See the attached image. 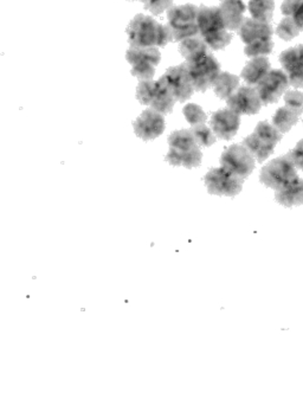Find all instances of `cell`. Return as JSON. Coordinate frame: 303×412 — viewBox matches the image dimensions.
Returning a JSON list of instances; mask_svg holds the SVG:
<instances>
[{
    "mask_svg": "<svg viewBox=\"0 0 303 412\" xmlns=\"http://www.w3.org/2000/svg\"><path fill=\"white\" fill-rule=\"evenodd\" d=\"M286 107L294 111L295 114H303V93L299 90H287L284 93Z\"/></svg>",
    "mask_w": 303,
    "mask_h": 412,
    "instance_id": "1f68e13d",
    "label": "cell"
},
{
    "mask_svg": "<svg viewBox=\"0 0 303 412\" xmlns=\"http://www.w3.org/2000/svg\"><path fill=\"white\" fill-rule=\"evenodd\" d=\"M221 1H224V0H221Z\"/></svg>",
    "mask_w": 303,
    "mask_h": 412,
    "instance_id": "8d00e7d4",
    "label": "cell"
},
{
    "mask_svg": "<svg viewBox=\"0 0 303 412\" xmlns=\"http://www.w3.org/2000/svg\"><path fill=\"white\" fill-rule=\"evenodd\" d=\"M183 113H184L185 119L192 127L197 124H204L207 121V115L205 114V111H203V108L196 103H190L188 106H185Z\"/></svg>",
    "mask_w": 303,
    "mask_h": 412,
    "instance_id": "f546056e",
    "label": "cell"
},
{
    "mask_svg": "<svg viewBox=\"0 0 303 412\" xmlns=\"http://www.w3.org/2000/svg\"><path fill=\"white\" fill-rule=\"evenodd\" d=\"M145 9L153 13L154 16H159L173 6V0H144Z\"/></svg>",
    "mask_w": 303,
    "mask_h": 412,
    "instance_id": "d6a6232c",
    "label": "cell"
},
{
    "mask_svg": "<svg viewBox=\"0 0 303 412\" xmlns=\"http://www.w3.org/2000/svg\"><path fill=\"white\" fill-rule=\"evenodd\" d=\"M190 131L192 132L193 138L199 147H210L217 141L212 129L205 126V124L193 126Z\"/></svg>",
    "mask_w": 303,
    "mask_h": 412,
    "instance_id": "83f0119b",
    "label": "cell"
},
{
    "mask_svg": "<svg viewBox=\"0 0 303 412\" xmlns=\"http://www.w3.org/2000/svg\"><path fill=\"white\" fill-rule=\"evenodd\" d=\"M212 87L218 98L227 101L238 89L239 77L230 72H221Z\"/></svg>",
    "mask_w": 303,
    "mask_h": 412,
    "instance_id": "7402d4cb",
    "label": "cell"
},
{
    "mask_svg": "<svg viewBox=\"0 0 303 412\" xmlns=\"http://www.w3.org/2000/svg\"><path fill=\"white\" fill-rule=\"evenodd\" d=\"M293 19H294L296 25L299 28V30L303 31V3L300 5L298 11L293 14Z\"/></svg>",
    "mask_w": 303,
    "mask_h": 412,
    "instance_id": "d590c367",
    "label": "cell"
},
{
    "mask_svg": "<svg viewBox=\"0 0 303 412\" xmlns=\"http://www.w3.org/2000/svg\"><path fill=\"white\" fill-rule=\"evenodd\" d=\"M275 200L286 208L303 205V179L298 177L291 183L275 191Z\"/></svg>",
    "mask_w": 303,
    "mask_h": 412,
    "instance_id": "ffe728a7",
    "label": "cell"
},
{
    "mask_svg": "<svg viewBox=\"0 0 303 412\" xmlns=\"http://www.w3.org/2000/svg\"><path fill=\"white\" fill-rule=\"evenodd\" d=\"M289 80L286 72L280 69L270 70L268 75L255 87L262 106L278 103V100L289 88Z\"/></svg>",
    "mask_w": 303,
    "mask_h": 412,
    "instance_id": "8fae6325",
    "label": "cell"
},
{
    "mask_svg": "<svg viewBox=\"0 0 303 412\" xmlns=\"http://www.w3.org/2000/svg\"><path fill=\"white\" fill-rule=\"evenodd\" d=\"M210 126L216 138L221 140H231L238 132L240 115L236 114L229 107L223 108L212 113Z\"/></svg>",
    "mask_w": 303,
    "mask_h": 412,
    "instance_id": "4fadbf2b",
    "label": "cell"
},
{
    "mask_svg": "<svg viewBox=\"0 0 303 412\" xmlns=\"http://www.w3.org/2000/svg\"><path fill=\"white\" fill-rule=\"evenodd\" d=\"M227 105L231 111L238 115L258 114L260 108L263 107L256 88L250 85L239 87L238 89L227 98Z\"/></svg>",
    "mask_w": 303,
    "mask_h": 412,
    "instance_id": "7c38bea8",
    "label": "cell"
},
{
    "mask_svg": "<svg viewBox=\"0 0 303 412\" xmlns=\"http://www.w3.org/2000/svg\"><path fill=\"white\" fill-rule=\"evenodd\" d=\"M159 82L171 93L177 102H186L194 94L192 81L185 63L167 69Z\"/></svg>",
    "mask_w": 303,
    "mask_h": 412,
    "instance_id": "30bf717a",
    "label": "cell"
},
{
    "mask_svg": "<svg viewBox=\"0 0 303 412\" xmlns=\"http://www.w3.org/2000/svg\"><path fill=\"white\" fill-rule=\"evenodd\" d=\"M275 32H276L280 39L289 42L291 39H294L295 37H298L301 31L299 30V28L296 25V23H295L293 17H284L280 21V24L276 28Z\"/></svg>",
    "mask_w": 303,
    "mask_h": 412,
    "instance_id": "f1b7e54d",
    "label": "cell"
},
{
    "mask_svg": "<svg viewBox=\"0 0 303 412\" xmlns=\"http://www.w3.org/2000/svg\"><path fill=\"white\" fill-rule=\"evenodd\" d=\"M282 138L283 134L278 132V128L268 121H260L254 133L247 136L242 144L248 149L257 162L262 164L273 153V149Z\"/></svg>",
    "mask_w": 303,
    "mask_h": 412,
    "instance_id": "3957f363",
    "label": "cell"
},
{
    "mask_svg": "<svg viewBox=\"0 0 303 412\" xmlns=\"http://www.w3.org/2000/svg\"><path fill=\"white\" fill-rule=\"evenodd\" d=\"M201 37L204 39V42L207 44V47L211 49V52H218V50H223L224 47H227L232 41L234 36L230 32H227V29H224V30L204 34Z\"/></svg>",
    "mask_w": 303,
    "mask_h": 412,
    "instance_id": "484cf974",
    "label": "cell"
},
{
    "mask_svg": "<svg viewBox=\"0 0 303 412\" xmlns=\"http://www.w3.org/2000/svg\"><path fill=\"white\" fill-rule=\"evenodd\" d=\"M237 32L240 39L248 45L257 39H273L275 31L270 23H260L252 18L244 17L243 23Z\"/></svg>",
    "mask_w": 303,
    "mask_h": 412,
    "instance_id": "e0dca14e",
    "label": "cell"
},
{
    "mask_svg": "<svg viewBox=\"0 0 303 412\" xmlns=\"http://www.w3.org/2000/svg\"><path fill=\"white\" fill-rule=\"evenodd\" d=\"M127 34L131 45L134 47H165L168 43L173 42L168 26L144 14H137L131 21Z\"/></svg>",
    "mask_w": 303,
    "mask_h": 412,
    "instance_id": "6da1fadb",
    "label": "cell"
},
{
    "mask_svg": "<svg viewBox=\"0 0 303 412\" xmlns=\"http://www.w3.org/2000/svg\"><path fill=\"white\" fill-rule=\"evenodd\" d=\"M198 10L199 8L193 4L172 6L171 9L167 10V26L171 30L175 42H181L183 39L199 34L197 24Z\"/></svg>",
    "mask_w": 303,
    "mask_h": 412,
    "instance_id": "277c9868",
    "label": "cell"
},
{
    "mask_svg": "<svg viewBox=\"0 0 303 412\" xmlns=\"http://www.w3.org/2000/svg\"><path fill=\"white\" fill-rule=\"evenodd\" d=\"M140 1H144V0H140Z\"/></svg>",
    "mask_w": 303,
    "mask_h": 412,
    "instance_id": "74e56055",
    "label": "cell"
},
{
    "mask_svg": "<svg viewBox=\"0 0 303 412\" xmlns=\"http://www.w3.org/2000/svg\"><path fill=\"white\" fill-rule=\"evenodd\" d=\"M298 177V169L291 157L286 154L268 162L260 171V180L265 186L278 191Z\"/></svg>",
    "mask_w": 303,
    "mask_h": 412,
    "instance_id": "5b68a950",
    "label": "cell"
},
{
    "mask_svg": "<svg viewBox=\"0 0 303 412\" xmlns=\"http://www.w3.org/2000/svg\"><path fill=\"white\" fill-rule=\"evenodd\" d=\"M299 115L295 114L288 107H281L273 115V126L278 128V132L286 134L299 122Z\"/></svg>",
    "mask_w": 303,
    "mask_h": 412,
    "instance_id": "d4e9b609",
    "label": "cell"
},
{
    "mask_svg": "<svg viewBox=\"0 0 303 412\" xmlns=\"http://www.w3.org/2000/svg\"><path fill=\"white\" fill-rule=\"evenodd\" d=\"M288 155L291 157V162H294L295 167L303 171V139L296 144L295 149H291Z\"/></svg>",
    "mask_w": 303,
    "mask_h": 412,
    "instance_id": "836d02e7",
    "label": "cell"
},
{
    "mask_svg": "<svg viewBox=\"0 0 303 412\" xmlns=\"http://www.w3.org/2000/svg\"><path fill=\"white\" fill-rule=\"evenodd\" d=\"M303 0H284L283 4L281 6V11L286 17H293L298 9L300 8V5L302 4Z\"/></svg>",
    "mask_w": 303,
    "mask_h": 412,
    "instance_id": "e575fe53",
    "label": "cell"
},
{
    "mask_svg": "<svg viewBox=\"0 0 303 412\" xmlns=\"http://www.w3.org/2000/svg\"><path fill=\"white\" fill-rule=\"evenodd\" d=\"M223 23L229 31H238L244 21L247 6L242 0H224L219 6Z\"/></svg>",
    "mask_w": 303,
    "mask_h": 412,
    "instance_id": "ac0fdd59",
    "label": "cell"
},
{
    "mask_svg": "<svg viewBox=\"0 0 303 412\" xmlns=\"http://www.w3.org/2000/svg\"><path fill=\"white\" fill-rule=\"evenodd\" d=\"M155 88H157V82L153 80L141 81L137 85V98L139 100V102L145 106L150 105L152 98L155 93Z\"/></svg>",
    "mask_w": 303,
    "mask_h": 412,
    "instance_id": "4dcf8cb0",
    "label": "cell"
},
{
    "mask_svg": "<svg viewBox=\"0 0 303 412\" xmlns=\"http://www.w3.org/2000/svg\"><path fill=\"white\" fill-rule=\"evenodd\" d=\"M273 39H257L248 45H245L244 54L250 58H254V57H260V56L270 55L273 52Z\"/></svg>",
    "mask_w": 303,
    "mask_h": 412,
    "instance_id": "4316f807",
    "label": "cell"
},
{
    "mask_svg": "<svg viewBox=\"0 0 303 412\" xmlns=\"http://www.w3.org/2000/svg\"><path fill=\"white\" fill-rule=\"evenodd\" d=\"M197 24L199 29V36H204V34L225 29L221 10L217 6L209 8L205 5H201L198 10V16H197Z\"/></svg>",
    "mask_w": 303,
    "mask_h": 412,
    "instance_id": "2e32d148",
    "label": "cell"
},
{
    "mask_svg": "<svg viewBox=\"0 0 303 412\" xmlns=\"http://www.w3.org/2000/svg\"><path fill=\"white\" fill-rule=\"evenodd\" d=\"M270 70H271L270 61L268 60L267 56L254 57L244 67L243 70L240 72V77L243 78L247 85L256 87L268 75Z\"/></svg>",
    "mask_w": 303,
    "mask_h": 412,
    "instance_id": "d6986e66",
    "label": "cell"
},
{
    "mask_svg": "<svg viewBox=\"0 0 303 412\" xmlns=\"http://www.w3.org/2000/svg\"><path fill=\"white\" fill-rule=\"evenodd\" d=\"M133 126L134 132L142 140H154L165 131V119L163 114L148 108L135 120Z\"/></svg>",
    "mask_w": 303,
    "mask_h": 412,
    "instance_id": "9a60e30c",
    "label": "cell"
},
{
    "mask_svg": "<svg viewBox=\"0 0 303 412\" xmlns=\"http://www.w3.org/2000/svg\"><path fill=\"white\" fill-rule=\"evenodd\" d=\"M161 55L158 47H134L127 52V61L132 65L133 76L140 78L141 81L153 80L155 67L160 62Z\"/></svg>",
    "mask_w": 303,
    "mask_h": 412,
    "instance_id": "9c48e42d",
    "label": "cell"
},
{
    "mask_svg": "<svg viewBox=\"0 0 303 412\" xmlns=\"http://www.w3.org/2000/svg\"><path fill=\"white\" fill-rule=\"evenodd\" d=\"M249 12L252 19L260 23H270L273 19L275 1L273 0H250L248 4Z\"/></svg>",
    "mask_w": 303,
    "mask_h": 412,
    "instance_id": "cb8c5ba5",
    "label": "cell"
},
{
    "mask_svg": "<svg viewBox=\"0 0 303 412\" xmlns=\"http://www.w3.org/2000/svg\"><path fill=\"white\" fill-rule=\"evenodd\" d=\"M280 63L288 76L289 85L295 89L303 88V44L282 52Z\"/></svg>",
    "mask_w": 303,
    "mask_h": 412,
    "instance_id": "5bb4252c",
    "label": "cell"
},
{
    "mask_svg": "<svg viewBox=\"0 0 303 412\" xmlns=\"http://www.w3.org/2000/svg\"><path fill=\"white\" fill-rule=\"evenodd\" d=\"M175 102L177 101L172 96L171 93L160 82L157 81V88H155V93L150 101V108L154 111H159L160 114H170L173 111Z\"/></svg>",
    "mask_w": 303,
    "mask_h": 412,
    "instance_id": "603a6c76",
    "label": "cell"
},
{
    "mask_svg": "<svg viewBox=\"0 0 303 412\" xmlns=\"http://www.w3.org/2000/svg\"><path fill=\"white\" fill-rule=\"evenodd\" d=\"M204 182L210 195L234 198L242 191L244 179L232 175L221 166L211 169L204 177Z\"/></svg>",
    "mask_w": 303,
    "mask_h": 412,
    "instance_id": "52a82bcc",
    "label": "cell"
},
{
    "mask_svg": "<svg viewBox=\"0 0 303 412\" xmlns=\"http://www.w3.org/2000/svg\"><path fill=\"white\" fill-rule=\"evenodd\" d=\"M179 52L186 62L201 60L204 56L211 54V49L199 34L183 39L179 44Z\"/></svg>",
    "mask_w": 303,
    "mask_h": 412,
    "instance_id": "44dd1931",
    "label": "cell"
},
{
    "mask_svg": "<svg viewBox=\"0 0 303 412\" xmlns=\"http://www.w3.org/2000/svg\"><path fill=\"white\" fill-rule=\"evenodd\" d=\"M188 75L192 81L194 91L205 93L212 88L216 78L221 74V63L212 54L206 55L201 60L184 62Z\"/></svg>",
    "mask_w": 303,
    "mask_h": 412,
    "instance_id": "8992f818",
    "label": "cell"
},
{
    "mask_svg": "<svg viewBox=\"0 0 303 412\" xmlns=\"http://www.w3.org/2000/svg\"><path fill=\"white\" fill-rule=\"evenodd\" d=\"M170 152L166 155L167 162L173 166H184L194 169L201 166L203 153L190 129H180L172 133L168 138Z\"/></svg>",
    "mask_w": 303,
    "mask_h": 412,
    "instance_id": "7a4b0ae2",
    "label": "cell"
},
{
    "mask_svg": "<svg viewBox=\"0 0 303 412\" xmlns=\"http://www.w3.org/2000/svg\"><path fill=\"white\" fill-rule=\"evenodd\" d=\"M221 166L239 178H248L255 170L256 160L243 144H231L223 152Z\"/></svg>",
    "mask_w": 303,
    "mask_h": 412,
    "instance_id": "ba28073f",
    "label": "cell"
}]
</instances>
